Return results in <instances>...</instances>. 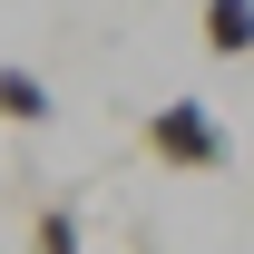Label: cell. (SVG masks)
<instances>
[{"instance_id": "1", "label": "cell", "mask_w": 254, "mask_h": 254, "mask_svg": "<svg viewBox=\"0 0 254 254\" xmlns=\"http://www.w3.org/2000/svg\"><path fill=\"white\" fill-rule=\"evenodd\" d=\"M147 157L176 166V176H215L235 157V137H225V118L205 98H166V108H147Z\"/></svg>"}, {"instance_id": "2", "label": "cell", "mask_w": 254, "mask_h": 254, "mask_svg": "<svg viewBox=\"0 0 254 254\" xmlns=\"http://www.w3.org/2000/svg\"><path fill=\"white\" fill-rule=\"evenodd\" d=\"M49 108H59V98H49L39 68H0V127H39Z\"/></svg>"}, {"instance_id": "3", "label": "cell", "mask_w": 254, "mask_h": 254, "mask_svg": "<svg viewBox=\"0 0 254 254\" xmlns=\"http://www.w3.org/2000/svg\"><path fill=\"white\" fill-rule=\"evenodd\" d=\"M205 49L215 59H254V0H205Z\"/></svg>"}, {"instance_id": "4", "label": "cell", "mask_w": 254, "mask_h": 254, "mask_svg": "<svg viewBox=\"0 0 254 254\" xmlns=\"http://www.w3.org/2000/svg\"><path fill=\"white\" fill-rule=\"evenodd\" d=\"M30 254H78V205H39V225H30Z\"/></svg>"}]
</instances>
